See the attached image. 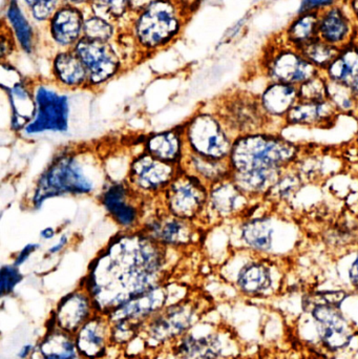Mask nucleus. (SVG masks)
<instances>
[{"instance_id": "30", "label": "nucleus", "mask_w": 358, "mask_h": 359, "mask_svg": "<svg viewBox=\"0 0 358 359\" xmlns=\"http://www.w3.org/2000/svg\"><path fill=\"white\" fill-rule=\"evenodd\" d=\"M338 114L328 99L321 102L298 100L286 116L285 121L292 126H324L333 121Z\"/></svg>"}, {"instance_id": "15", "label": "nucleus", "mask_w": 358, "mask_h": 359, "mask_svg": "<svg viewBox=\"0 0 358 359\" xmlns=\"http://www.w3.org/2000/svg\"><path fill=\"white\" fill-rule=\"evenodd\" d=\"M180 170L143 151L130 162L126 181L142 198L161 196Z\"/></svg>"}, {"instance_id": "43", "label": "nucleus", "mask_w": 358, "mask_h": 359, "mask_svg": "<svg viewBox=\"0 0 358 359\" xmlns=\"http://www.w3.org/2000/svg\"><path fill=\"white\" fill-rule=\"evenodd\" d=\"M18 48L16 40L13 36L12 32L8 29L6 23L2 20L1 35H0V55H1V61H8L11 55Z\"/></svg>"}, {"instance_id": "46", "label": "nucleus", "mask_w": 358, "mask_h": 359, "mask_svg": "<svg viewBox=\"0 0 358 359\" xmlns=\"http://www.w3.org/2000/svg\"><path fill=\"white\" fill-rule=\"evenodd\" d=\"M69 238L67 234H62V236H60V238H59V240L57 241L55 244H53L52 246L50 247V248L48 249V253L50 255H58V253H60L61 251L63 250V249L65 248V247L69 245Z\"/></svg>"}, {"instance_id": "2", "label": "nucleus", "mask_w": 358, "mask_h": 359, "mask_svg": "<svg viewBox=\"0 0 358 359\" xmlns=\"http://www.w3.org/2000/svg\"><path fill=\"white\" fill-rule=\"evenodd\" d=\"M107 181L102 163L95 154L67 149L55 156L40 174L29 204L33 209H40L46 201L60 196H98Z\"/></svg>"}, {"instance_id": "1", "label": "nucleus", "mask_w": 358, "mask_h": 359, "mask_svg": "<svg viewBox=\"0 0 358 359\" xmlns=\"http://www.w3.org/2000/svg\"><path fill=\"white\" fill-rule=\"evenodd\" d=\"M167 251L140 229L111 238L92 259L82 286L97 312L109 316L126 302L162 285Z\"/></svg>"}, {"instance_id": "39", "label": "nucleus", "mask_w": 358, "mask_h": 359, "mask_svg": "<svg viewBox=\"0 0 358 359\" xmlns=\"http://www.w3.org/2000/svg\"><path fill=\"white\" fill-rule=\"evenodd\" d=\"M36 25L46 27L64 0H20Z\"/></svg>"}, {"instance_id": "27", "label": "nucleus", "mask_w": 358, "mask_h": 359, "mask_svg": "<svg viewBox=\"0 0 358 359\" xmlns=\"http://www.w3.org/2000/svg\"><path fill=\"white\" fill-rule=\"evenodd\" d=\"M246 261L237 274V285L246 294H260L273 285V269L270 262L264 255L245 250Z\"/></svg>"}, {"instance_id": "35", "label": "nucleus", "mask_w": 358, "mask_h": 359, "mask_svg": "<svg viewBox=\"0 0 358 359\" xmlns=\"http://www.w3.org/2000/svg\"><path fill=\"white\" fill-rule=\"evenodd\" d=\"M122 27L113 21L97 16L86 8L83 38L92 41L116 42L120 38Z\"/></svg>"}, {"instance_id": "3", "label": "nucleus", "mask_w": 358, "mask_h": 359, "mask_svg": "<svg viewBox=\"0 0 358 359\" xmlns=\"http://www.w3.org/2000/svg\"><path fill=\"white\" fill-rule=\"evenodd\" d=\"M189 15L179 0H155L132 15L126 31L138 52L153 54L178 39Z\"/></svg>"}, {"instance_id": "33", "label": "nucleus", "mask_w": 358, "mask_h": 359, "mask_svg": "<svg viewBox=\"0 0 358 359\" xmlns=\"http://www.w3.org/2000/svg\"><path fill=\"white\" fill-rule=\"evenodd\" d=\"M319 13H301L290 21L280 36L288 46L300 50L319 38Z\"/></svg>"}, {"instance_id": "47", "label": "nucleus", "mask_w": 358, "mask_h": 359, "mask_svg": "<svg viewBox=\"0 0 358 359\" xmlns=\"http://www.w3.org/2000/svg\"><path fill=\"white\" fill-rule=\"evenodd\" d=\"M348 273L350 282L358 288V249L357 252H355L352 262H351L350 266H349Z\"/></svg>"}, {"instance_id": "10", "label": "nucleus", "mask_w": 358, "mask_h": 359, "mask_svg": "<svg viewBox=\"0 0 358 359\" xmlns=\"http://www.w3.org/2000/svg\"><path fill=\"white\" fill-rule=\"evenodd\" d=\"M209 186L181 168L161 194L162 208L174 217L197 222L203 219Z\"/></svg>"}, {"instance_id": "11", "label": "nucleus", "mask_w": 358, "mask_h": 359, "mask_svg": "<svg viewBox=\"0 0 358 359\" xmlns=\"http://www.w3.org/2000/svg\"><path fill=\"white\" fill-rule=\"evenodd\" d=\"M345 299L346 293L343 291H326L315 293L304 302L307 309L312 311L322 339L330 349L346 347L353 337L352 327L340 311Z\"/></svg>"}, {"instance_id": "29", "label": "nucleus", "mask_w": 358, "mask_h": 359, "mask_svg": "<svg viewBox=\"0 0 358 359\" xmlns=\"http://www.w3.org/2000/svg\"><path fill=\"white\" fill-rule=\"evenodd\" d=\"M29 359H83L76 345L75 335L59 329L56 325L35 346Z\"/></svg>"}, {"instance_id": "24", "label": "nucleus", "mask_w": 358, "mask_h": 359, "mask_svg": "<svg viewBox=\"0 0 358 359\" xmlns=\"http://www.w3.org/2000/svg\"><path fill=\"white\" fill-rule=\"evenodd\" d=\"M50 74L57 86L69 92L88 88V72L74 48L53 54Z\"/></svg>"}, {"instance_id": "23", "label": "nucleus", "mask_w": 358, "mask_h": 359, "mask_svg": "<svg viewBox=\"0 0 358 359\" xmlns=\"http://www.w3.org/2000/svg\"><path fill=\"white\" fill-rule=\"evenodd\" d=\"M111 339V322L100 313L95 314L75 334L76 345L83 359L102 358Z\"/></svg>"}, {"instance_id": "54", "label": "nucleus", "mask_w": 358, "mask_h": 359, "mask_svg": "<svg viewBox=\"0 0 358 359\" xmlns=\"http://www.w3.org/2000/svg\"><path fill=\"white\" fill-rule=\"evenodd\" d=\"M352 88L353 90V92L355 93V95H357V98H358V81L357 82V83L354 84V86H352Z\"/></svg>"}, {"instance_id": "22", "label": "nucleus", "mask_w": 358, "mask_h": 359, "mask_svg": "<svg viewBox=\"0 0 358 359\" xmlns=\"http://www.w3.org/2000/svg\"><path fill=\"white\" fill-rule=\"evenodd\" d=\"M96 313L98 312L95 308L92 297L88 291L81 287L65 295L59 302L53 320L61 330L75 335L77 331Z\"/></svg>"}, {"instance_id": "5", "label": "nucleus", "mask_w": 358, "mask_h": 359, "mask_svg": "<svg viewBox=\"0 0 358 359\" xmlns=\"http://www.w3.org/2000/svg\"><path fill=\"white\" fill-rule=\"evenodd\" d=\"M298 229L287 219L270 215H245L237 226L239 249L264 257H277L298 244Z\"/></svg>"}, {"instance_id": "51", "label": "nucleus", "mask_w": 358, "mask_h": 359, "mask_svg": "<svg viewBox=\"0 0 358 359\" xmlns=\"http://www.w3.org/2000/svg\"><path fill=\"white\" fill-rule=\"evenodd\" d=\"M358 22V0H342Z\"/></svg>"}, {"instance_id": "52", "label": "nucleus", "mask_w": 358, "mask_h": 359, "mask_svg": "<svg viewBox=\"0 0 358 359\" xmlns=\"http://www.w3.org/2000/svg\"><path fill=\"white\" fill-rule=\"evenodd\" d=\"M92 0H64V4H71V6H79V8H88Z\"/></svg>"}, {"instance_id": "16", "label": "nucleus", "mask_w": 358, "mask_h": 359, "mask_svg": "<svg viewBox=\"0 0 358 359\" xmlns=\"http://www.w3.org/2000/svg\"><path fill=\"white\" fill-rule=\"evenodd\" d=\"M1 88L10 105L11 130L21 134L35 115L33 81L23 77L10 61H2Z\"/></svg>"}, {"instance_id": "50", "label": "nucleus", "mask_w": 358, "mask_h": 359, "mask_svg": "<svg viewBox=\"0 0 358 359\" xmlns=\"http://www.w3.org/2000/svg\"><path fill=\"white\" fill-rule=\"evenodd\" d=\"M35 346L29 344V345L23 346L22 349L19 351L18 358L20 359H29L33 354Z\"/></svg>"}, {"instance_id": "12", "label": "nucleus", "mask_w": 358, "mask_h": 359, "mask_svg": "<svg viewBox=\"0 0 358 359\" xmlns=\"http://www.w3.org/2000/svg\"><path fill=\"white\" fill-rule=\"evenodd\" d=\"M116 42L92 41L82 38L74 50L88 76V88H101L119 75L124 67L122 48Z\"/></svg>"}, {"instance_id": "37", "label": "nucleus", "mask_w": 358, "mask_h": 359, "mask_svg": "<svg viewBox=\"0 0 358 359\" xmlns=\"http://www.w3.org/2000/svg\"><path fill=\"white\" fill-rule=\"evenodd\" d=\"M298 50L302 53L307 61L317 67L321 73H324L336 60V57L340 54V48L317 38Z\"/></svg>"}, {"instance_id": "20", "label": "nucleus", "mask_w": 358, "mask_h": 359, "mask_svg": "<svg viewBox=\"0 0 358 359\" xmlns=\"http://www.w3.org/2000/svg\"><path fill=\"white\" fill-rule=\"evenodd\" d=\"M85 14L86 8L69 4H63L55 12L44 27L46 41L55 52L74 48L83 38Z\"/></svg>"}, {"instance_id": "6", "label": "nucleus", "mask_w": 358, "mask_h": 359, "mask_svg": "<svg viewBox=\"0 0 358 359\" xmlns=\"http://www.w3.org/2000/svg\"><path fill=\"white\" fill-rule=\"evenodd\" d=\"M35 115L21 135L25 138L46 134L65 135L71 130V104L69 90L54 81H33Z\"/></svg>"}, {"instance_id": "19", "label": "nucleus", "mask_w": 358, "mask_h": 359, "mask_svg": "<svg viewBox=\"0 0 358 359\" xmlns=\"http://www.w3.org/2000/svg\"><path fill=\"white\" fill-rule=\"evenodd\" d=\"M250 201L230 178L212 184L203 219L216 222L245 217Z\"/></svg>"}, {"instance_id": "31", "label": "nucleus", "mask_w": 358, "mask_h": 359, "mask_svg": "<svg viewBox=\"0 0 358 359\" xmlns=\"http://www.w3.org/2000/svg\"><path fill=\"white\" fill-rule=\"evenodd\" d=\"M181 168L202 180L208 186L230 178L231 175L228 160L210 159L188 151L181 164Z\"/></svg>"}, {"instance_id": "32", "label": "nucleus", "mask_w": 358, "mask_h": 359, "mask_svg": "<svg viewBox=\"0 0 358 359\" xmlns=\"http://www.w3.org/2000/svg\"><path fill=\"white\" fill-rule=\"evenodd\" d=\"M221 351L222 346L216 335H184L174 346L172 359H218Z\"/></svg>"}, {"instance_id": "49", "label": "nucleus", "mask_w": 358, "mask_h": 359, "mask_svg": "<svg viewBox=\"0 0 358 359\" xmlns=\"http://www.w3.org/2000/svg\"><path fill=\"white\" fill-rule=\"evenodd\" d=\"M56 229L54 227H48L43 228V229L40 231L39 236L41 238V240L43 241H50L56 236Z\"/></svg>"}, {"instance_id": "8", "label": "nucleus", "mask_w": 358, "mask_h": 359, "mask_svg": "<svg viewBox=\"0 0 358 359\" xmlns=\"http://www.w3.org/2000/svg\"><path fill=\"white\" fill-rule=\"evenodd\" d=\"M261 67L268 82L296 86L321 73L298 48L288 46L280 35L265 48Z\"/></svg>"}, {"instance_id": "53", "label": "nucleus", "mask_w": 358, "mask_h": 359, "mask_svg": "<svg viewBox=\"0 0 358 359\" xmlns=\"http://www.w3.org/2000/svg\"><path fill=\"white\" fill-rule=\"evenodd\" d=\"M195 1H197V0H179V2H180L181 4H182L183 8H184L185 10H186L187 12L189 13V14H191V8H193Z\"/></svg>"}, {"instance_id": "55", "label": "nucleus", "mask_w": 358, "mask_h": 359, "mask_svg": "<svg viewBox=\"0 0 358 359\" xmlns=\"http://www.w3.org/2000/svg\"><path fill=\"white\" fill-rule=\"evenodd\" d=\"M355 43H357L358 46V32H357V40H355Z\"/></svg>"}, {"instance_id": "45", "label": "nucleus", "mask_w": 358, "mask_h": 359, "mask_svg": "<svg viewBox=\"0 0 358 359\" xmlns=\"http://www.w3.org/2000/svg\"><path fill=\"white\" fill-rule=\"evenodd\" d=\"M39 247L40 245L37 243H29V244L25 245L21 250L16 253L12 264H14L16 267L20 268L23 264L29 261V257L39 249Z\"/></svg>"}, {"instance_id": "21", "label": "nucleus", "mask_w": 358, "mask_h": 359, "mask_svg": "<svg viewBox=\"0 0 358 359\" xmlns=\"http://www.w3.org/2000/svg\"><path fill=\"white\" fill-rule=\"evenodd\" d=\"M358 22L349 11L348 6L340 1L319 13V38L336 46L345 48L357 40Z\"/></svg>"}, {"instance_id": "4", "label": "nucleus", "mask_w": 358, "mask_h": 359, "mask_svg": "<svg viewBox=\"0 0 358 359\" xmlns=\"http://www.w3.org/2000/svg\"><path fill=\"white\" fill-rule=\"evenodd\" d=\"M300 147L269 132L241 135L235 139L228 158L231 175L287 170L296 163ZM230 175V176H231Z\"/></svg>"}, {"instance_id": "42", "label": "nucleus", "mask_w": 358, "mask_h": 359, "mask_svg": "<svg viewBox=\"0 0 358 359\" xmlns=\"http://www.w3.org/2000/svg\"><path fill=\"white\" fill-rule=\"evenodd\" d=\"M23 276L19 267L14 264L4 265L0 271V292L2 297L11 294L22 280Z\"/></svg>"}, {"instance_id": "18", "label": "nucleus", "mask_w": 358, "mask_h": 359, "mask_svg": "<svg viewBox=\"0 0 358 359\" xmlns=\"http://www.w3.org/2000/svg\"><path fill=\"white\" fill-rule=\"evenodd\" d=\"M197 320V309L191 302L183 301L158 312L146 323V334L156 344L177 341L186 335Z\"/></svg>"}, {"instance_id": "38", "label": "nucleus", "mask_w": 358, "mask_h": 359, "mask_svg": "<svg viewBox=\"0 0 358 359\" xmlns=\"http://www.w3.org/2000/svg\"><path fill=\"white\" fill-rule=\"evenodd\" d=\"M328 100L338 113L351 114L358 111V98L350 86L328 80Z\"/></svg>"}, {"instance_id": "14", "label": "nucleus", "mask_w": 358, "mask_h": 359, "mask_svg": "<svg viewBox=\"0 0 358 359\" xmlns=\"http://www.w3.org/2000/svg\"><path fill=\"white\" fill-rule=\"evenodd\" d=\"M235 138L241 135L268 132L270 119L261 107L259 97L239 92L226 97L216 109Z\"/></svg>"}, {"instance_id": "17", "label": "nucleus", "mask_w": 358, "mask_h": 359, "mask_svg": "<svg viewBox=\"0 0 358 359\" xmlns=\"http://www.w3.org/2000/svg\"><path fill=\"white\" fill-rule=\"evenodd\" d=\"M140 230L166 249L186 248L195 244L200 236L195 222L174 217L163 208L145 219Z\"/></svg>"}, {"instance_id": "26", "label": "nucleus", "mask_w": 358, "mask_h": 359, "mask_svg": "<svg viewBox=\"0 0 358 359\" xmlns=\"http://www.w3.org/2000/svg\"><path fill=\"white\" fill-rule=\"evenodd\" d=\"M144 151L161 161L181 168L187 154L183 126L149 135L145 139Z\"/></svg>"}, {"instance_id": "25", "label": "nucleus", "mask_w": 358, "mask_h": 359, "mask_svg": "<svg viewBox=\"0 0 358 359\" xmlns=\"http://www.w3.org/2000/svg\"><path fill=\"white\" fill-rule=\"evenodd\" d=\"M2 20L12 32L19 50L27 55L35 54L39 43V35L36 32L37 25L33 22L20 0H6Z\"/></svg>"}, {"instance_id": "28", "label": "nucleus", "mask_w": 358, "mask_h": 359, "mask_svg": "<svg viewBox=\"0 0 358 359\" xmlns=\"http://www.w3.org/2000/svg\"><path fill=\"white\" fill-rule=\"evenodd\" d=\"M298 86L291 84L268 82L259 96L261 107L269 119H284L290 109L298 103Z\"/></svg>"}, {"instance_id": "44", "label": "nucleus", "mask_w": 358, "mask_h": 359, "mask_svg": "<svg viewBox=\"0 0 358 359\" xmlns=\"http://www.w3.org/2000/svg\"><path fill=\"white\" fill-rule=\"evenodd\" d=\"M340 1L342 0H301L298 14L307 12L321 13Z\"/></svg>"}, {"instance_id": "7", "label": "nucleus", "mask_w": 358, "mask_h": 359, "mask_svg": "<svg viewBox=\"0 0 358 359\" xmlns=\"http://www.w3.org/2000/svg\"><path fill=\"white\" fill-rule=\"evenodd\" d=\"M188 153L216 160H228L235 136L216 111H197L183 126Z\"/></svg>"}, {"instance_id": "40", "label": "nucleus", "mask_w": 358, "mask_h": 359, "mask_svg": "<svg viewBox=\"0 0 358 359\" xmlns=\"http://www.w3.org/2000/svg\"><path fill=\"white\" fill-rule=\"evenodd\" d=\"M294 166L287 168L282 175L281 178L277 180V183L271 188L266 196H271L273 200L284 201L294 196L301 186H302L303 178L298 170H294Z\"/></svg>"}, {"instance_id": "48", "label": "nucleus", "mask_w": 358, "mask_h": 359, "mask_svg": "<svg viewBox=\"0 0 358 359\" xmlns=\"http://www.w3.org/2000/svg\"><path fill=\"white\" fill-rule=\"evenodd\" d=\"M153 1H155V0H130V6H132V15H134L135 13L139 12V11L146 8L149 4H151V2Z\"/></svg>"}, {"instance_id": "34", "label": "nucleus", "mask_w": 358, "mask_h": 359, "mask_svg": "<svg viewBox=\"0 0 358 359\" xmlns=\"http://www.w3.org/2000/svg\"><path fill=\"white\" fill-rule=\"evenodd\" d=\"M324 75L328 80L340 82L352 88L358 81V46L351 43L340 48L336 60L327 67Z\"/></svg>"}, {"instance_id": "41", "label": "nucleus", "mask_w": 358, "mask_h": 359, "mask_svg": "<svg viewBox=\"0 0 358 359\" xmlns=\"http://www.w3.org/2000/svg\"><path fill=\"white\" fill-rule=\"evenodd\" d=\"M328 79L324 73H319L315 77L298 86V99L308 102H321L327 100Z\"/></svg>"}, {"instance_id": "13", "label": "nucleus", "mask_w": 358, "mask_h": 359, "mask_svg": "<svg viewBox=\"0 0 358 359\" xmlns=\"http://www.w3.org/2000/svg\"><path fill=\"white\" fill-rule=\"evenodd\" d=\"M98 198L101 206L122 230L140 229L143 223V198L126 180H109Z\"/></svg>"}, {"instance_id": "9", "label": "nucleus", "mask_w": 358, "mask_h": 359, "mask_svg": "<svg viewBox=\"0 0 358 359\" xmlns=\"http://www.w3.org/2000/svg\"><path fill=\"white\" fill-rule=\"evenodd\" d=\"M168 291L163 285L156 287L130 301L126 302L109 316L111 324V339L125 343L141 326L166 307Z\"/></svg>"}, {"instance_id": "36", "label": "nucleus", "mask_w": 358, "mask_h": 359, "mask_svg": "<svg viewBox=\"0 0 358 359\" xmlns=\"http://www.w3.org/2000/svg\"><path fill=\"white\" fill-rule=\"evenodd\" d=\"M88 10L120 27L126 25V29L132 17L130 0H92Z\"/></svg>"}]
</instances>
